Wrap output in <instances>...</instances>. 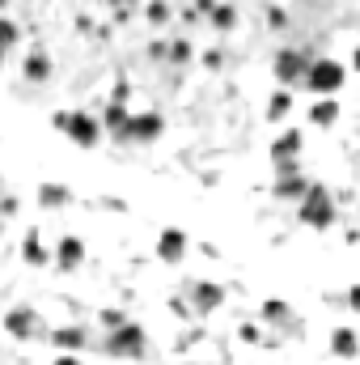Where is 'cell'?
Instances as JSON below:
<instances>
[{
    "mask_svg": "<svg viewBox=\"0 0 360 365\" xmlns=\"http://www.w3.org/2000/svg\"><path fill=\"white\" fill-rule=\"evenodd\" d=\"M297 217H301V225H305V230H318V234H327V230L339 221V204H335L331 187H327V182H309L305 200L297 204Z\"/></svg>",
    "mask_w": 360,
    "mask_h": 365,
    "instance_id": "6da1fadb",
    "label": "cell"
},
{
    "mask_svg": "<svg viewBox=\"0 0 360 365\" xmlns=\"http://www.w3.org/2000/svg\"><path fill=\"white\" fill-rule=\"evenodd\" d=\"M51 128L64 132L77 149H93V145L102 140V132H106L102 119L90 115V110H55V115H51Z\"/></svg>",
    "mask_w": 360,
    "mask_h": 365,
    "instance_id": "7a4b0ae2",
    "label": "cell"
},
{
    "mask_svg": "<svg viewBox=\"0 0 360 365\" xmlns=\"http://www.w3.org/2000/svg\"><path fill=\"white\" fill-rule=\"evenodd\" d=\"M309 64H314V56H309L305 47H280V51L271 56V77H275L284 90H297V86H305Z\"/></svg>",
    "mask_w": 360,
    "mask_h": 365,
    "instance_id": "3957f363",
    "label": "cell"
},
{
    "mask_svg": "<svg viewBox=\"0 0 360 365\" xmlns=\"http://www.w3.org/2000/svg\"><path fill=\"white\" fill-rule=\"evenodd\" d=\"M344 86H348V68L339 60H331V56H318L309 64V73H305V90L318 93V98H339Z\"/></svg>",
    "mask_w": 360,
    "mask_h": 365,
    "instance_id": "277c9868",
    "label": "cell"
},
{
    "mask_svg": "<svg viewBox=\"0 0 360 365\" xmlns=\"http://www.w3.org/2000/svg\"><path fill=\"white\" fill-rule=\"evenodd\" d=\"M144 349H149V336H144V327L140 323H123L119 331H106V340H102V353L106 357H144Z\"/></svg>",
    "mask_w": 360,
    "mask_h": 365,
    "instance_id": "5b68a950",
    "label": "cell"
},
{
    "mask_svg": "<svg viewBox=\"0 0 360 365\" xmlns=\"http://www.w3.org/2000/svg\"><path fill=\"white\" fill-rule=\"evenodd\" d=\"M4 331H9V340H21V344L51 336V331L43 327V314H38L34 306H13V310L4 314Z\"/></svg>",
    "mask_w": 360,
    "mask_h": 365,
    "instance_id": "8992f818",
    "label": "cell"
},
{
    "mask_svg": "<svg viewBox=\"0 0 360 365\" xmlns=\"http://www.w3.org/2000/svg\"><path fill=\"white\" fill-rule=\"evenodd\" d=\"M186 302H191L195 319H212L225 306V284H216V280H186Z\"/></svg>",
    "mask_w": 360,
    "mask_h": 365,
    "instance_id": "52a82bcc",
    "label": "cell"
},
{
    "mask_svg": "<svg viewBox=\"0 0 360 365\" xmlns=\"http://www.w3.org/2000/svg\"><path fill=\"white\" fill-rule=\"evenodd\" d=\"M162 132H166L162 110H140V115H132V128H127L123 145H157V140H162Z\"/></svg>",
    "mask_w": 360,
    "mask_h": 365,
    "instance_id": "ba28073f",
    "label": "cell"
},
{
    "mask_svg": "<svg viewBox=\"0 0 360 365\" xmlns=\"http://www.w3.org/2000/svg\"><path fill=\"white\" fill-rule=\"evenodd\" d=\"M34 204H38L43 212H60V208H73V204H77V195H73V187H68V182H38Z\"/></svg>",
    "mask_w": 360,
    "mask_h": 365,
    "instance_id": "9c48e42d",
    "label": "cell"
},
{
    "mask_svg": "<svg viewBox=\"0 0 360 365\" xmlns=\"http://www.w3.org/2000/svg\"><path fill=\"white\" fill-rule=\"evenodd\" d=\"M186 247H191V238H186V230H179V225H170V230L157 234V259L162 264H182L186 259Z\"/></svg>",
    "mask_w": 360,
    "mask_h": 365,
    "instance_id": "30bf717a",
    "label": "cell"
},
{
    "mask_svg": "<svg viewBox=\"0 0 360 365\" xmlns=\"http://www.w3.org/2000/svg\"><path fill=\"white\" fill-rule=\"evenodd\" d=\"M132 106L127 102H102V128L115 136V145H123V136H127V128H132Z\"/></svg>",
    "mask_w": 360,
    "mask_h": 365,
    "instance_id": "8fae6325",
    "label": "cell"
},
{
    "mask_svg": "<svg viewBox=\"0 0 360 365\" xmlns=\"http://www.w3.org/2000/svg\"><path fill=\"white\" fill-rule=\"evenodd\" d=\"M301 145H305V132H301V128L280 132V136L271 140V166H280V162H301Z\"/></svg>",
    "mask_w": 360,
    "mask_h": 365,
    "instance_id": "7c38bea8",
    "label": "cell"
},
{
    "mask_svg": "<svg viewBox=\"0 0 360 365\" xmlns=\"http://www.w3.org/2000/svg\"><path fill=\"white\" fill-rule=\"evenodd\" d=\"M85 264V242L77 238V234H64L60 242H55V268L60 272H77Z\"/></svg>",
    "mask_w": 360,
    "mask_h": 365,
    "instance_id": "4fadbf2b",
    "label": "cell"
},
{
    "mask_svg": "<svg viewBox=\"0 0 360 365\" xmlns=\"http://www.w3.org/2000/svg\"><path fill=\"white\" fill-rule=\"evenodd\" d=\"M51 349L55 353H81L85 344H90V331L85 327H77V323H64V327H51Z\"/></svg>",
    "mask_w": 360,
    "mask_h": 365,
    "instance_id": "5bb4252c",
    "label": "cell"
},
{
    "mask_svg": "<svg viewBox=\"0 0 360 365\" xmlns=\"http://www.w3.org/2000/svg\"><path fill=\"white\" fill-rule=\"evenodd\" d=\"M21 73H26V81H34V86H47L51 81V56L43 51V47H30L26 51V60H21Z\"/></svg>",
    "mask_w": 360,
    "mask_h": 365,
    "instance_id": "9a60e30c",
    "label": "cell"
},
{
    "mask_svg": "<svg viewBox=\"0 0 360 365\" xmlns=\"http://www.w3.org/2000/svg\"><path fill=\"white\" fill-rule=\"evenodd\" d=\"M263 323H268V327H284V331L292 336V331H297V310H292L288 302H280V297H268V302H263Z\"/></svg>",
    "mask_w": 360,
    "mask_h": 365,
    "instance_id": "2e32d148",
    "label": "cell"
},
{
    "mask_svg": "<svg viewBox=\"0 0 360 365\" xmlns=\"http://www.w3.org/2000/svg\"><path fill=\"white\" fill-rule=\"evenodd\" d=\"M309 182H314V179H305V175H284V179L271 182V195H275V200H284V204H301V200H305V191H309Z\"/></svg>",
    "mask_w": 360,
    "mask_h": 365,
    "instance_id": "e0dca14e",
    "label": "cell"
},
{
    "mask_svg": "<svg viewBox=\"0 0 360 365\" xmlns=\"http://www.w3.org/2000/svg\"><path fill=\"white\" fill-rule=\"evenodd\" d=\"M331 357H339V361H356L360 357V336L352 327H335L331 331Z\"/></svg>",
    "mask_w": 360,
    "mask_h": 365,
    "instance_id": "ac0fdd59",
    "label": "cell"
},
{
    "mask_svg": "<svg viewBox=\"0 0 360 365\" xmlns=\"http://www.w3.org/2000/svg\"><path fill=\"white\" fill-rule=\"evenodd\" d=\"M21 259L30 264V268H47V264H55V255L43 247V238H38V230H30L26 238H21Z\"/></svg>",
    "mask_w": 360,
    "mask_h": 365,
    "instance_id": "d6986e66",
    "label": "cell"
},
{
    "mask_svg": "<svg viewBox=\"0 0 360 365\" xmlns=\"http://www.w3.org/2000/svg\"><path fill=\"white\" fill-rule=\"evenodd\" d=\"M339 115H344V110H339V98H318V102L309 106V123H314V128H335Z\"/></svg>",
    "mask_w": 360,
    "mask_h": 365,
    "instance_id": "ffe728a7",
    "label": "cell"
},
{
    "mask_svg": "<svg viewBox=\"0 0 360 365\" xmlns=\"http://www.w3.org/2000/svg\"><path fill=\"white\" fill-rule=\"evenodd\" d=\"M288 110H292V90H284V86H280V90L268 98V123H284V119H288Z\"/></svg>",
    "mask_w": 360,
    "mask_h": 365,
    "instance_id": "44dd1931",
    "label": "cell"
},
{
    "mask_svg": "<svg viewBox=\"0 0 360 365\" xmlns=\"http://www.w3.org/2000/svg\"><path fill=\"white\" fill-rule=\"evenodd\" d=\"M208 26L216 30V34H229V30H238V4H216V13L208 17Z\"/></svg>",
    "mask_w": 360,
    "mask_h": 365,
    "instance_id": "7402d4cb",
    "label": "cell"
},
{
    "mask_svg": "<svg viewBox=\"0 0 360 365\" xmlns=\"http://www.w3.org/2000/svg\"><path fill=\"white\" fill-rule=\"evenodd\" d=\"M144 21H149V26H157V30H166V26L174 21L170 0H149V4H144Z\"/></svg>",
    "mask_w": 360,
    "mask_h": 365,
    "instance_id": "603a6c76",
    "label": "cell"
},
{
    "mask_svg": "<svg viewBox=\"0 0 360 365\" xmlns=\"http://www.w3.org/2000/svg\"><path fill=\"white\" fill-rule=\"evenodd\" d=\"M195 60V47H191V38H170V64L182 68V64H191Z\"/></svg>",
    "mask_w": 360,
    "mask_h": 365,
    "instance_id": "cb8c5ba5",
    "label": "cell"
},
{
    "mask_svg": "<svg viewBox=\"0 0 360 365\" xmlns=\"http://www.w3.org/2000/svg\"><path fill=\"white\" fill-rule=\"evenodd\" d=\"M97 323H102V331H119L123 323H132L119 306H106V310H97Z\"/></svg>",
    "mask_w": 360,
    "mask_h": 365,
    "instance_id": "d4e9b609",
    "label": "cell"
},
{
    "mask_svg": "<svg viewBox=\"0 0 360 365\" xmlns=\"http://www.w3.org/2000/svg\"><path fill=\"white\" fill-rule=\"evenodd\" d=\"M17 43H21V30H17V21L4 13V51H17Z\"/></svg>",
    "mask_w": 360,
    "mask_h": 365,
    "instance_id": "484cf974",
    "label": "cell"
},
{
    "mask_svg": "<svg viewBox=\"0 0 360 365\" xmlns=\"http://www.w3.org/2000/svg\"><path fill=\"white\" fill-rule=\"evenodd\" d=\"M149 60L170 64V43H166V38H153V43H149Z\"/></svg>",
    "mask_w": 360,
    "mask_h": 365,
    "instance_id": "4316f807",
    "label": "cell"
},
{
    "mask_svg": "<svg viewBox=\"0 0 360 365\" xmlns=\"http://www.w3.org/2000/svg\"><path fill=\"white\" fill-rule=\"evenodd\" d=\"M127 98H132V81L127 77H115V90H110L106 102H127Z\"/></svg>",
    "mask_w": 360,
    "mask_h": 365,
    "instance_id": "83f0119b",
    "label": "cell"
},
{
    "mask_svg": "<svg viewBox=\"0 0 360 365\" xmlns=\"http://www.w3.org/2000/svg\"><path fill=\"white\" fill-rule=\"evenodd\" d=\"M284 26H288V13H284L280 4H271L268 9V30H284Z\"/></svg>",
    "mask_w": 360,
    "mask_h": 365,
    "instance_id": "f1b7e54d",
    "label": "cell"
},
{
    "mask_svg": "<svg viewBox=\"0 0 360 365\" xmlns=\"http://www.w3.org/2000/svg\"><path fill=\"white\" fill-rule=\"evenodd\" d=\"M216 4H221V0H191V9H195V17H199V21H208V17L216 13Z\"/></svg>",
    "mask_w": 360,
    "mask_h": 365,
    "instance_id": "f546056e",
    "label": "cell"
},
{
    "mask_svg": "<svg viewBox=\"0 0 360 365\" xmlns=\"http://www.w3.org/2000/svg\"><path fill=\"white\" fill-rule=\"evenodd\" d=\"M221 64H225V51H203V68H212V73H216Z\"/></svg>",
    "mask_w": 360,
    "mask_h": 365,
    "instance_id": "4dcf8cb0",
    "label": "cell"
},
{
    "mask_svg": "<svg viewBox=\"0 0 360 365\" xmlns=\"http://www.w3.org/2000/svg\"><path fill=\"white\" fill-rule=\"evenodd\" d=\"M238 336H242L246 344H255V340H259V327H255V323H242V327H238Z\"/></svg>",
    "mask_w": 360,
    "mask_h": 365,
    "instance_id": "1f68e13d",
    "label": "cell"
},
{
    "mask_svg": "<svg viewBox=\"0 0 360 365\" xmlns=\"http://www.w3.org/2000/svg\"><path fill=\"white\" fill-rule=\"evenodd\" d=\"M344 297H348V310H352V314H360V284H352Z\"/></svg>",
    "mask_w": 360,
    "mask_h": 365,
    "instance_id": "d6a6232c",
    "label": "cell"
},
{
    "mask_svg": "<svg viewBox=\"0 0 360 365\" xmlns=\"http://www.w3.org/2000/svg\"><path fill=\"white\" fill-rule=\"evenodd\" d=\"M51 365H85V361H81V353H55Z\"/></svg>",
    "mask_w": 360,
    "mask_h": 365,
    "instance_id": "836d02e7",
    "label": "cell"
},
{
    "mask_svg": "<svg viewBox=\"0 0 360 365\" xmlns=\"http://www.w3.org/2000/svg\"><path fill=\"white\" fill-rule=\"evenodd\" d=\"M13 217H17V195L9 191V195H4V221H13Z\"/></svg>",
    "mask_w": 360,
    "mask_h": 365,
    "instance_id": "e575fe53",
    "label": "cell"
},
{
    "mask_svg": "<svg viewBox=\"0 0 360 365\" xmlns=\"http://www.w3.org/2000/svg\"><path fill=\"white\" fill-rule=\"evenodd\" d=\"M132 17H136V9H115V21H119V26H127Z\"/></svg>",
    "mask_w": 360,
    "mask_h": 365,
    "instance_id": "d590c367",
    "label": "cell"
},
{
    "mask_svg": "<svg viewBox=\"0 0 360 365\" xmlns=\"http://www.w3.org/2000/svg\"><path fill=\"white\" fill-rule=\"evenodd\" d=\"M115 9H140V0H115Z\"/></svg>",
    "mask_w": 360,
    "mask_h": 365,
    "instance_id": "8d00e7d4",
    "label": "cell"
},
{
    "mask_svg": "<svg viewBox=\"0 0 360 365\" xmlns=\"http://www.w3.org/2000/svg\"><path fill=\"white\" fill-rule=\"evenodd\" d=\"M352 68H356V73H360V47H356V56H352Z\"/></svg>",
    "mask_w": 360,
    "mask_h": 365,
    "instance_id": "74e56055",
    "label": "cell"
}]
</instances>
